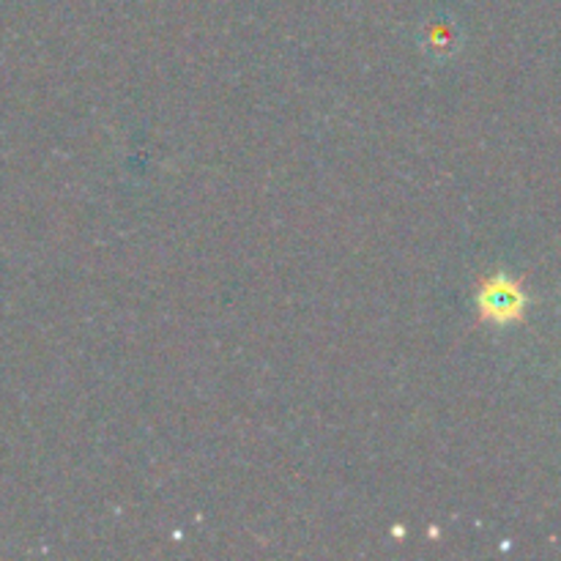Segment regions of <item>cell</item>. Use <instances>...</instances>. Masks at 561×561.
Listing matches in <instances>:
<instances>
[{
    "instance_id": "obj_1",
    "label": "cell",
    "mask_w": 561,
    "mask_h": 561,
    "mask_svg": "<svg viewBox=\"0 0 561 561\" xmlns=\"http://www.w3.org/2000/svg\"><path fill=\"white\" fill-rule=\"evenodd\" d=\"M480 307H482V316L491 318L493 323L518 321L526 310V294L520 290V283L499 274V277H493L491 283L482 285Z\"/></svg>"
}]
</instances>
